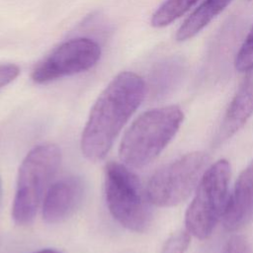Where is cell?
<instances>
[{"label":"cell","mask_w":253,"mask_h":253,"mask_svg":"<svg viewBox=\"0 0 253 253\" xmlns=\"http://www.w3.org/2000/svg\"><path fill=\"white\" fill-rule=\"evenodd\" d=\"M145 95V82L136 73H119L94 103L81 135V150L90 161L103 160L139 107Z\"/></svg>","instance_id":"1"},{"label":"cell","mask_w":253,"mask_h":253,"mask_svg":"<svg viewBox=\"0 0 253 253\" xmlns=\"http://www.w3.org/2000/svg\"><path fill=\"white\" fill-rule=\"evenodd\" d=\"M183 118V112L177 106L142 113L122 138L119 147L122 162L131 168H143L150 164L175 136Z\"/></svg>","instance_id":"2"},{"label":"cell","mask_w":253,"mask_h":253,"mask_svg":"<svg viewBox=\"0 0 253 253\" xmlns=\"http://www.w3.org/2000/svg\"><path fill=\"white\" fill-rule=\"evenodd\" d=\"M60 159V149L53 143L37 145L28 152L19 168L12 207L17 224L28 225L34 220Z\"/></svg>","instance_id":"3"},{"label":"cell","mask_w":253,"mask_h":253,"mask_svg":"<svg viewBox=\"0 0 253 253\" xmlns=\"http://www.w3.org/2000/svg\"><path fill=\"white\" fill-rule=\"evenodd\" d=\"M105 196L112 216L122 226L135 232L147 230L152 204L139 179L126 165L118 162L106 165Z\"/></svg>","instance_id":"4"},{"label":"cell","mask_w":253,"mask_h":253,"mask_svg":"<svg viewBox=\"0 0 253 253\" xmlns=\"http://www.w3.org/2000/svg\"><path fill=\"white\" fill-rule=\"evenodd\" d=\"M230 166L220 159L208 167L185 216L186 229L199 239L208 238L222 218L227 204Z\"/></svg>","instance_id":"5"},{"label":"cell","mask_w":253,"mask_h":253,"mask_svg":"<svg viewBox=\"0 0 253 253\" xmlns=\"http://www.w3.org/2000/svg\"><path fill=\"white\" fill-rule=\"evenodd\" d=\"M209 156L202 151L187 153L158 169L149 179L146 194L157 207H173L197 189L208 169Z\"/></svg>","instance_id":"6"},{"label":"cell","mask_w":253,"mask_h":253,"mask_svg":"<svg viewBox=\"0 0 253 253\" xmlns=\"http://www.w3.org/2000/svg\"><path fill=\"white\" fill-rule=\"evenodd\" d=\"M101 57V47L88 38L69 40L54 48L40 61L32 72V79L39 84L89 70Z\"/></svg>","instance_id":"7"},{"label":"cell","mask_w":253,"mask_h":253,"mask_svg":"<svg viewBox=\"0 0 253 253\" xmlns=\"http://www.w3.org/2000/svg\"><path fill=\"white\" fill-rule=\"evenodd\" d=\"M84 193V182L78 176H66L55 181L43 197V219L47 223H59L67 219L81 205Z\"/></svg>","instance_id":"8"},{"label":"cell","mask_w":253,"mask_h":253,"mask_svg":"<svg viewBox=\"0 0 253 253\" xmlns=\"http://www.w3.org/2000/svg\"><path fill=\"white\" fill-rule=\"evenodd\" d=\"M222 218L228 231L239 230L253 220V161L236 180Z\"/></svg>","instance_id":"9"},{"label":"cell","mask_w":253,"mask_h":253,"mask_svg":"<svg viewBox=\"0 0 253 253\" xmlns=\"http://www.w3.org/2000/svg\"><path fill=\"white\" fill-rule=\"evenodd\" d=\"M253 114V70L246 72L236 94L231 100L216 135L220 143L236 133Z\"/></svg>","instance_id":"10"},{"label":"cell","mask_w":253,"mask_h":253,"mask_svg":"<svg viewBox=\"0 0 253 253\" xmlns=\"http://www.w3.org/2000/svg\"><path fill=\"white\" fill-rule=\"evenodd\" d=\"M232 0H205L180 26L176 33L178 42L194 38L208 24L222 12Z\"/></svg>","instance_id":"11"},{"label":"cell","mask_w":253,"mask_h":253,"mask_svg":"<svg viewBox=\"0 0 253 253\" xmlns=\"http://www.w3.org/2000/svg\"><path fill=\"white\" fill-rule=\"evenodd\" d=\"M198 0H165L153 13L150 23L154 28H163L187 13Z\"/></svg>","instance_id":"12"},{"label":"cell","mask_w":253,"mask_h":253,"mask_svg":"<svg viewBox=\"0 0 253 253\" xmlns=\"http://www.w3.org/2000/svg\"><path fill=\"white\" fill-rule=\"evenodd\" d=\"M234 65L239 72H249L253 70V25L236 53Z\"/></svg>","instance_id":"13"},{"label":"cell","mask_w":253,"mask_h":253,"mask_svg":"<svg viewBox=\"0 0 253 253\" xmlns=\"http://www.w3.org/2000/svg\"><path fill=\"white\" fill-rule=\"evenodd\" d=\"M190 239L191 234L187 229L180 230L165 241L161 253H185L190 244Z\"/></svg>","instance_id":"14"},{"label":"cell","mask_w":253,"mask_h":253,"mask_svg":"<svg viewBox=\"0 0 253 253\" xmlns=\"http://www.w3.org/2000/svg\"><path fill=\"white\" fill-rule=\"evenodd\" d=\"M220 253H253L249 242L240 235L232 236Z\"/></svg>","instance_id":"15"},{"label":"cell","mask_w":253,"mask_h":253,"mask_svg":"<svg viewBox=\"0 0 253 253\" xmlns=\"http://www.w3.org/2000/svg\"><path fill=\"white\" fill-rule=\"evenodd\" d=\"M20 73V68L14 63H1L0 64V89L13 80H15Z\"/></svg>","instance_id":"16"},{"label":"cell","mask_w":253,"mask_h":253,"mask_svg":"<svg viewBox=\"0 0 253 253\" xmlns=\"http://www.w3.org/2000/svg\"><path fill=\"white\" fill-rule=\"evenodd\" d=\"M34 253H61L60 251L58 250H55V249H42V250H39L37 252H34Z\"/></svg>","instance_id":"17"},{"label":"cell","mask_w":253,"mask_h":253,"mask_svg":"<svg viewBox=\"0 0 253 253\" xmlns=\"http://www.w3.org/2000/svg\"><path fill=\"white\" fill-rule=\"evenodd\" d=\"M1 189H2V184H1V178H0V195H1Z\"/></svg>","instance_id":"18"}]
</instances>
